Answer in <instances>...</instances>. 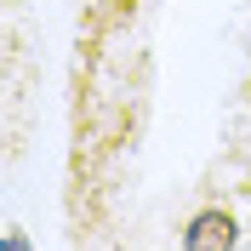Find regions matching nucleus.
Wrapping results in <instances>:
<instances>
[{
  "label": "nucleus",
  "mask_w": 251,
  "mask_h": 251,
  "mask_svg": "<svg viewBox=\"0 0 251 251\" xmlns=\"http://www.w3.org/2000/svg\"><path fill=\"white\" fill-rule=\"evenodd\" d=\"M234 246H240V223L223 205H205L200 217H188V228H183V251H234Z\"/></svg>",
  "instance_id": "f257e3e1"
},
{
  "label": "nucleus",
  "mask_w": 251,
  "mask_h": 251,
  "mask_svg": "<svg viewBox=\"0 0 251 251\" xmlns=\"http://www.w3.org/2000/svg\"><path fill=\"white\" fill-rule=\"evenodd\" d=\"M6 251H29V240H23V228H6Z\"/></svg>",
  "instance_id": "f03ea898"
}]
</instances>
